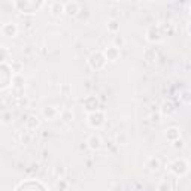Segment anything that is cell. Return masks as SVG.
Listing matches in <instances>:
<instances>
[{
	"mask_svg": "<svg viewBox=\"0 0 191 191\" xmlns=\"http://www.w3.org/2000/svg\"><path fill=\"white\" fill-rule=\"evenodd\" d=\"M2 32H3L5 36H11V37H12V36L17 35V26L12 24V22H6V24H3Z\"/></svg>",
	"mask_w": 191,
	"mask_h": 191,
	"instance_id": "1",
	"label": "cell"
},
{
	"mask_svg": "<svg viewBox=\"0 0 191 191\" xmlns=\"http://www.w3.org/2000/svg\"><path fill=\"white\" fill-rule=\"evenodd\" d=\"M64 9L67 14H75V11L78 9V3H67L64 5Z\"/></svg>",
	"mask_w": 191,
	"mask_h": 191,
	"instance_id": "2",
	"label": "cell"
},
{
	"mask_svg": "<svg viewBox=\"0 0 191 191\" xmlns=\"http://www.w3.org/2000/svg\"><path fill=\"white\" fill-rule=\"evenodd\" d=\"M63 9H64V5H61V3H54L52 5V12H55V14L63 12Z\"/></svg>",
	"mask_w": 191,
	"mask_h": 191,
	"instance_id": "3",
	"label": "cell"
}]
</instances>
